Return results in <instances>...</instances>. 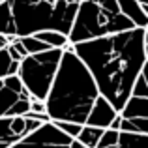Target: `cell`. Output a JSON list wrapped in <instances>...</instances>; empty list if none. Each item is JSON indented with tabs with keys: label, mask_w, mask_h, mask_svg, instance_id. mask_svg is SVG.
I'll list each match as a JSON object with an SVG mask.
<instances>
[{
	"label": "cell",
	"mask_w": 148,
	"mask_h": 148,
	"mask_svg": "<svg viewBox=\"0 0 148 148\" xmlns=\"http://www.w3.org/2000/svg\"><path fill=\"white\" fill-rule=\"evenodd\" d=\"M133 28V23L120 13L114 0H81L68 40L75 45Z\"/></svg>",
	"instance_id": "obj_4"
},
{
	"label": "cell",
	"mask_w": 148,
	"mask_h": 148,
	"mask_svg": "<svg viewBox=\"0 0 148 148\" xmlns=\"http://www.w3.org/2000/svg\"><path fill=\"white\" fill-rule=\"evenodd\" d=\"M28 111H30V99H17L11 105L10 111L6 112V116H10V118H13V116H25Z\"/></svg>",
	"instance_id": "obj_21"
},
{
	"label": "cell",
	"mask_w": 148,
	"mask_h": 148,
	"mask_svg": "<svg viewBox=\"0 0 148 148\" xmlns=\"http://www.w3.org/2000/svg\"><path fill=\"white\" fill-rule=\"evenodd\" d=\"M116 148H148V133H120Z\"/></svg>",
	"instance_id": "obj_11"
},
{
	"label": "cell",
	"mask_w": 148,
	"mask_h": 148,
	"mask_svg": "<svg viewBox=\"0 0 148 148\" xmlns=\"http://www.w3.org/2000/svg\"><path fill=\"white\" fill-rule=\"evenodd\" d=\"M0 34L2 36H15V25L8 0L0 2Z\"/></svg>",
	"instance_id": "obj_12"
},
{
	"label": "cell",
	"mask_w": 148,
	"mask_h": 148,
	"mask_svg": "<svg viewBox=\"0 0 148 148\" xmlns=\"http://www.w3.org/2000/svg\"><path fill=\"white\" fill-rule=\"evenodd\" d=\"M101 133H103V130H99V127H92V126H83L81 127V133L77 135V141L81 143L84 148H96L98 145Z\"/></svg>",
	"instance_id": "obj_13"
},
{
	"label": "cell",
	"mask_w": 148,
	"mask_h": 148,
	"mask_svg": "<svg viewBox=\"0 0 148 148\" xmlns=\"http://www.w3.org/2000/svg\"><path fill=\"white\" fill-rule=\"evenodd\" d=\"M135 2H137V4H141V6H143V4H148V0H135Z\"/></svg>",
	"instance_id": "obj_27"
},
{
	"label": "cell",
	"mask_w": 148,
	"mask_h": 148,
	"mask_svg": "<svg viewBox=\"0 0 148 148\" xmlns=\"http://www.w3.org/2000/svg\"><path fill=\"white\" fill-rule=\"evenodd\" d=\"M19 41H21V45L25 47L26 56H28V54H38V53H43V51H49L47 45L41 43L40 40H36L34 36H23V38H19Z\"/></svg>",
	"instance_id": "obj_17"
},
{
	"label": "cell",
	"mask_w": 148,
	"mask_h": 148,
	"mask_svg": "<svg viewBox=\"0 0 148 148\" xmlns=\"http://www.w3.org/2000/svg\"><path fill=\"white\" fill-rule=\"evenodd\" d=\"M19 71V62H13L10 56H8L6 49L0 51V81L8 75H17Z\"/></svg>",
	"instance_id": "obj_14"
},
{
	"label": "cell",
	"mask_w": 148,
	"mask_h": 148,
	"mask_svg": "<svg viewBox=\"0 0 148 148\" xmlns=\"http://www.w3.org/2000/svg\"><path fill=\"white\" fill-rule=\"evenodd\" d=\"M98 96L92 75L73 53L71 43L66 45L62 49V58L53 84L43 101L51 122H75L84 126V120Z\"/></svg>",
	"instance_id": "obj_2"
},
{
	"label": "cell",
	"mask_w": 148,
	"mask_h": 148,
	"mask_svg": "<svg viewBox=\"0 0 148 148\" xmlns=\"http://www.w3.org/2000/svg\"><path fill=\"white\" fill-rule=\"evenodd\" d=\"M62 58V49H49L38 54H28L19 62V79L25 90L30 94V99L45 101L47 92L53 84L54 73Z\"/></svg>",
	"instance_id": "obj_5"
},
{
	"label": "cell",
	"mask_w": 148,
	"mask_h": 148,
	"mask_svg": "<svg viewBox=\"0 0 148 148\" xmlns=\"http://www.w3.org/2000/svg\"><path fill=\"white\" fill-rule=\"evenodd\" d=\"M114 2L120 13L126 19H130L135 28H148V15L143 11L141 4H137L135 0H114Z\"/></svg>",
	"instance_id": "obj_8"
},
{
	"label": "cell",
	"mask_w": 148,
	"mask_h": 148,
	"mask_svg": "<svg viewBox=\"0 0 148 148\" xmlns=\"http://www.w3.org/2000/svg\"><path fill=\"white\" fill-rule=\"evenodd\" d=\"M53 124L69 139H77V135L81 133V127H83L81 124H75V122H53Z\"/></svg>",
	"instance_id": "obj_20"
},
{
	"label": "cell",
	"mask_w": 148,
	"mask_h": 148,
	"mask_svg": "<svg viewBox=\"0 0 148 148\" xmlns=\"http://www.w3.org/2000/svg\"><path fill=\"white\" fill-rule=\"evenodd\" d=\"M0 148H8V145H4V143H0Z\"/></svg>",
	"instance_id": "obj_28"
},
{
	"label": "cell",
	"mask_w": 148,
	"mask_h": 148,
	"mask_svg": "<svg viewBox=\"0 0 148 148\" xmlns=\"http://www.w3.org/2000/svg\"><path fill=\"white\" fill-rule=\"evenodd\" d=\"M120 118H122V116H120ZM118 131H120V133H141V131H139V127L135 126L131 120H126V118L120 120V127H118Z\"/></svg>",
	"instance_id": "obj_23"
},
{
	"label": "cell",
	"mask_w": 148,
	"mask_h": 148,
	"mask_svg": "<svg viewBox=\"0 0 148 148\" xmlns=\"http://www.w3.org/2000/svg\"><path fill=\"white\" fill-rule=\"evenodd\" d=\"M34 38L40 40L41 43H45L49 49H64L66 45H69L68 36L56 32V30H41V32L34 34Z\"/></svg>",
	"instance_id": "obj_10"
},
{
	"label": "cell",
	"mask_w": 148,
	"mask_h": 148,
	"mask_svg": "<svg viewBox=\"0 0 148 148\" xmlns=\"http://www.w3.org/2000/svg\"><path fill=\"white\" fill-rule=\"evenodd\" d=\"M122 118L126 120H148V98H135V96H130L127 101L124 103V107L120 109L118 112Z\"/></svg>",
	"instance_id": "obj_9"
},
{
	"label": "cell",
	"mask_w": 148,
	"mask_h": 148,
	"mask_svg": "<svg viewBox=\"0 0 148 148\" xmlns=\"http://www.w3.org/2000/svg\"><path fill=\"white\" fill-rule=\"evenodd\" d=\"M68 148H84L83 145H81L79 141H77V139H71V141H69V146Z\"/></svg>",
	"instance_id": "obj_25"
},
{
	"label": "cell",
	"mask_w": 148,
	"mask_h": 148,
	"mask_svg": "<svg viewBox=\"0 0 148 148\" xmlns=\"http://www.w3.org/2000/svg\"><path fill=\"white\" fill-rule=\"evenodd\" d=\"M118 112L112 109V105L109 103L105 98L98 96L92 105L90 112H88L86 120H84V126H92V127H99V130H107L111 126V122L114 120V116Z\"/></svg>",
	"instance_id": "obj_7"
},
{
	"label": "cell",
	"mask_w": 148,
	"mask_h": 148,
	"mask_svg": "<svg viewBox=\"0 0 148 148\" xmlns=\"http://www.w3.org/2000/svg\"><path fill=\"white\" fill-rule=\"evenodd\" d=\"M131 96H135V98H148V69L146 68L143 69L141 75H139L137 81H135Z\"/></svg>",
	"instance_id": "obj_18"
},
{
	"label": "cell",
	"mask_w": 148,
	"mask_h": 148,
	"mask_svg": "<svg viewBox=\"0 0 148 148\" xmlns=\"http://www.w3.org/2000/svg\"><path fill=\"white\" fill-rule=\"evenodd\" d=\"M30 112H45V103L40 99H30Z\"/></svg>",
	"instance_id": "obj_24"
},
{
	"label": "cell",
	"mask_w": 148,
	"mask_h": 148,
	"mask_svg": "<svg viewBox=\"0 0 148 148\" xmlns=\"http://www.w3.org/2000/svg\"><path fill=\"white\" fill-rule=\"evenodd\" d=\"M10 124H11L10 116H2V118H0V143H4V145H8V146H11L13 143L21 141L19 137H15V135H13Z\"/></svg>",
	"instance_id": "obj_15"
},
{
	"label": "cell",
	"mask_w": 148,
	"mask_h": 148,
	"mask_svg": "<svg viewBox=\"0 0 148 148\" xmlns=\"http://www.w3.org/2000/svg\"><path fill=\"white\" fill-rule=\"evenodd\" d=\"M0 2H4V0H0Z\"/></svg>",
	"instance_id": "obj_30"
},
{
	"label": "cell",
	"mask_w": 148,
	"mask_h": 148,
	"mask_svg": "<svg viewBox=\"0 0 148 148\" xmlns=\"http://www.w3.org/2000/svg\"><path fill=\"white\" fill-rule=\"evenodd\" d=\"M8 45V41H6V36H2V34H0V51H2L4 47H6Z\"/></svg>",
	"instance_id": "obj_26"
},
{
	"label": "cell",
	"mask_w": 148,
	"mask_h": 148,
	"mask_svg": "<svg viewBox=\"0 0 148 148\" xmlns=\"http://www.w3.org/2000/svg\"><path fill=\"white\" fill-rule=\"evenodd\" d=\"M111 148H116V146H111Z\"/></svg>",
	"instance_id": "obj_29"
},
{
	"label": "cell",
	"mask_w": 148,
	"mask_h": 148,
	"mask_svg": "<svg viewBox=\"0 0 148 148\" xmlns=\"http://www.w3.org/2000/svg\"><path fill=\"white\" fill-rule=\"evenodd\" d=\"M81 0H8L15 36H34L41 30L69 34Z\"/></svg>",
	"instance_id": "obj_3"
},
{
	"label": "cell",
	"mask_w": 148,
	"mask_h": 148,
	"mask_svg": "<svg viewBox=\"0 0 148 148\" xmlns=\"http://www.w3.org/2000/svg\"><path fill=\"white\" fill-rule=\"evenodd\" d=\"M11 131H13V135L15 137H19V139H23V137H26V130H25V118L23 116H13L11 118Z\"/></svg>",
	"instance_id": "obj_22"
},
{
	"label": "cell",
	"mask_w": 148,
	"mask_h": 148,
	"mask_svg": "<svg viewBox=\"0 0 148 148\" xmlns=\"http://www.w3.org/2000/svg\"><path fill=\"white\" fill-rule=\"evenodd\" d=\"M118 137H120L118 131L103 130V133H101V137H99L96 148H111V146H116V145H118Z\"/></svg>",
	"instance_id": "obj_19"
},
{
	"label": "cell",
	"mask_w": 148,
	"mask_h": 148,
	"mask_svg": "<svg viewBox=\"0 0 148 148\" xmlns=\"http://www.w3.org/2000/svg\"><path fill=\"white\" fill-rule=\"evenodd\" d=\"M146 43L148 28H133L71 45L92 75L98 94L116 112L124 107L137 77L146 68Z\"/></svg>",
	"instance_id": "obj_1"
},
{
	"label": "cell",
	"mask_w": 148,
	"mask_h": 148,
	"mask_svg": "<svg viewBox=\"0 0 148 148\" xmlns=\"http://www.w3.org/2000/svg\"><path fill=\"white\" fill-rule=\"evenodd\" d=\"M69 141L71 139L66 137L53 122H47L8 148H68Z\"/></svg>",
	"instance_id": "obj_6"
},
{
	"label": "cell",
	"mask_w": 148,
	"mask_h": 148,
	"mask_svg": "<svg viewBox=\"0 0 148 148\" xmlns=\"http://www.w3.org/2000/svg\"><path fill=\"white\" fill-rule=\"evenodd\" d=\"M17 99H19V96L13 94V92H10L2 84V81H0V118H2V116H6V112L10 111L11 105H13Z\"/></svg>",
	"instance_id": "obj_16"
}]
</instances>
